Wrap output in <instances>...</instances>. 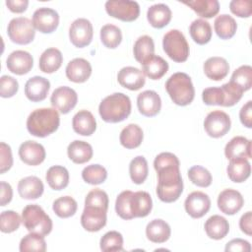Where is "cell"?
Segmentation results:
<instances>
[{"label": "cell", "mask_w": 252, "mask_h": 252, "mask_svg": "<svg viewBox=\"0 0 252 252\" xmlns=\"http://www.w3.org/2000/svg\"><path fill=\"white\" fill-rule=\"evenodd\" d=\"M179 166L178 158L168 152L160 153L154 160V167L158 173L157 195L164 203L175 202L183 192Z\"/></svg>", "instance_id": "6da1fadb"}, {"label": "cell", "mask_w": 252, "mask_h": 252, "mask_svg": "<svg viewBox=\"0 0 252 252\" xmlns=\"http://www.w3.org/2000/svg\"><path fill=\"white\" fill-rule=\"evenodd\" d=\"M60 124L59 113L55 108H37L27 119V129L31 135L44 138L55 132Z\"/></svg>", "instance_id": "7a4b0ae2"}, {"label": "cell", "mask_w": 252, "mask_h": 252, "mask_svg": "<svg viewBox=\"0 0 252 252\" xmlns=\"http://www.w3.org/2000/svg\"><path fill=\"white\" fill-rule=\"evenodd\" d=\"M101 119L108 123L125 120L131 113V100L122 93H114L104 97L98 106Z\"/></svg>", "instance_id": "3957f363"}, {"label": "cell", "mask_w": 252, "mask_h": 252, "mask_svg": "<svg viewBox=\"0 0 252 252\" xmlns=\"http://www.w3.org/2000/svg\"><path fill=\"white\" fill-rule=\"evenodd\" d=\"M165 90L171 100L180 106L190 104L195 96V89L191 78L183 72L172 74L165 83Z\"/></svg>", "instance_id": "277c9868"}, {"label": "cell", "mask_w": 252, "mask_h": 252, "mask_svg": "<svg viewBox=\"0 0 252 252\" xmlns=\"http://www.w3.org/2000/svg\"><path fill=\"white\" fill-rule=\"evenodd\" d=\"M243 91L231 82L223 84L221 87L206 88L202 92V99L207 105L233 106L242 97Z\"/></svg>", "instance_id": "5b68a950"}, {"label": "cell", "mask_w": 252, "mask_h": 252, "mask_svg": "<svg viewBox=\"0 0 252 252\" xmlns=\"http://www.w3.org/2000/svg\"><path fill=\"white\" fill-rule=\"evenodd\" d=\"M22 222L30 232L38 233L42 236L52 230V220L38 205H28L22 212Z\"/></svg>", "instance_id": "8992f818"}, {"label": "cell", "mask_w": 252, "mask_h": 252, "mask_svg": "<svg viewBox=\"0 0 252 252\" xmlns=\"http://www.w3.org/2000/svg\"><path fill=\"white\" fill-rule=\"evenodd\" d=\"M162 47L166 55L175 62H184L189 56V44L178 30H170L163 35Z\"/></svg>", "instance_id": "52a82bcc"}, {"label": "cell", "mask_w": 252, "mask_h": 252, "mask_svg": "<svg viewBox=\"0 0 252 252\" xmlns=\"http://www.w3.org/2000/svg\"><path fill=\"white\" fill-rule=\"evenodd\" d=\"M7 34L14 43L21 45L31 43L35 35L32 21L26 17L12 19L7 27Z\"/></svg>", "instance_id": "ba28073f"}, {"label": "cell", "mask_w": 252, "mask_h": 252, "mask_svg": "<svg viewBox=\"0 0 252 252\" xmlns=\"http://www.w3.org/2000/svg\"><path fill=\"white\" fill-rule=\"evenodd\" d=\"M106 13L123 22H133L140 15L138 2L131 0H108L105 3Z\"/></svg>", "instance_id": "9c48e42d"}, {"label": "cell", "mask_w": 252, "mask_h": 252, "mask_svg": "<svg viewBox=\"0 0 252 252\" xmlns=\"http://www.w3.org/2000/svg\"><path fill=\"white\" fill-rule=\"evenodd\" d=\"M231 121L227 113L221 110L211 111L204 120V129L210 137L220 138L230 129Z\"/></svg>", "instance_id": "30bf717a"}, {"label": "cell", "mask_w": 252, "mask_h": 252, "mask_svg": "<svg viewBox=\"0 0 252 252\" xmlns=\"http://www.w3.org/2000/svg\"><path fill=\"white\" fill-rule=\"evenodd\" d=\"M94 35L92 23L85 19H76L70 26L69 37L72 44L78 48L85 47L92 42Z\"/></svg>", "instance_id": "8fae6325"}, {"label": "cell", "mask_w": 252, "mask_h": 252, "mask_svg": "<svg viewBox=\"0 0 252 252\" xmlns=\"http://www.w3.org/2000/svg\"><path fill=\"white\" fill-rule=\"evenodd\" d=\"M78 94L70 87H59L51 94L50 102L53 108L59 110L62 114L69 113L77 104Z\"/></svg>", "instance_id": "7c38bea8"}, {"label": "cell", "mask_w": 252, "mask_h": 252, "mask_svg": "<svg viewBox=\"0 0 252 252\" xmlns=\"http://www.w3.org/2000/svg\"><path fill=\"white\" fill-rule=\"evenodd\" d=\"M32 24L34 29L40 32L51 33L59 25V15L51 8L41 7L33 12Z\"/></svg>", "instance_id": "4fadbf2b"}, {"label": "cell", "mask_w": 252, "mask_h": 252, "mask_svg": "<svg viewBox=\"0 0 252 252\" xmlns=\"http://www.w3.org/2000/svg\"><path fill=\"white\" fill-rule=\"evenodd\" d=\"M184 207L186 213L193 219H200L204 217L211 208V200L209 196L201 191H194L190 193L185 202Z\"/></svg>", "instance_id": "5bb4252c"}, {"label": "cell", "mask_w": 252, "mask_h": 252, "mask_svg": "<svg viewBox=\"0 0 252 252\" xmlns=\"http://www.w3.org/2000/svg\"><path fill=\"white\" fill-rule=\"evenodd\" d=\"M106 210L100 208L85 206L81 216L82 226L90 232L100 230L106 224Z\"/></svg>", "instance_id": "9a60e30c"}, {"label": "cell", "mask_w": 252, "mask_h": 252, "mask_svg": "<svg viewBox=\"0 0 252 252\" xmlns=\"http://www.w3.org/2000/svg\"><path fill=\"white\" fill-rule=\"evenodd\" d=\"M244 205L240 192L234 189H224L218 197V207L221 213L232 216L238 213Z\"/></svg>", "instance_id": "2e32d148"}, {"label": "cell", "mask_w": 252, "mask_h": 252, "mask_svg": "<svg viewBox=\"0 0 252 252\" xmlns=\"http://www.w3.org/2000/svg\"><path fill=\"white\" fill-rule=\"evenodd\" d=\"M44 147L34 141H26L19 148V157L28 165H38L45 159Z\"/></svg>", "instance_id": "e0dca14e"}, {"label": "cell", "mask_w": 252, "mask_h": 252, "mask_svg": "<svg viewBox=\"0 0 252 252\" xmlns=\"http://www.w3.org/2000/svg\"><path fill=\"white\" fill-rule=\"evenodd\" d=\"M6 65L8 70L13 74L25 75L32 70L33 59L28 51L15 50L8 55Z\"/></svg>", "instance_id": "ac0fdd59"}, {"label": "cell", "mask_w": 252, "mask_h": 252, "mask_svg": "<svg viewBox=\"0 0 252 252\" xmlns=\"http://www.w3.org/2000/svg\"><path fill=\"white\" fill-rule=\"evenodd\" d=\"M137 106L142 115L154 117L160 111V96L155 91H144L137 96Z\"/></svg>", "instance_id": "d6986e66"}, {"label": "cell", "mask_w": 252, "mask_h": 252, "mask_svg": "<svg viewBox=\"0 0 252 252\" xmlns=\"http://www.w3.org/2000/svg\"><path fill=\"white\" fill-rule=\"evenodd\" d=\"M50 83L47 79L40 76L30 78L25 85V94L31 101L37 102L44 100L48 94Z\"/></svg>", "instance_id": "ffe728a7"}, {"label": "cell", "mask_w": 252, "mask_h": 252, "mask_svg": "<svg viewBox=\"0 0 252 252\" xmlns=\"http://www.w3.org/2000/svg\"><path fill=\"white\" fill-rule=\"evenodd\" d=\"M118 83L130 91H138L144 87L146 83L143 71L136 67H123L117 75Z\"/></svg>", "instance_id": "44dd1931"}, {"label": "cell", "mask_w": 252, "mask_h": 252, "mask_svg": "<svg viewBox=\"0 0 252 252\" xmlns=\"http://www.w3.org/2000/svg\"><path fill=\"white\" fill-rule=\"evenodd\" d=\"M129 208L133 218L147 217L153 208L151 195L146 191L132 192L129 199Z\"/></svg>", "instance_id": "7402d4cb"}, {"label": "cell", "mask_w": 252, "mask_h": 252, "mask_svg": "<svg viewBox=\"0 0 252 252\" xmlns=\"http://www.w3.org/2000/svg\"><path fill=\"white\" fill-rule=\"evenodd\" d=\"M66 77L74 83H84L92 75L91 63L84 58H75L66 66Z\"/></svg>", "instance_id": "603a6c76"}, {"label": "cell", "mask_w": 252, "mask_h": 252, "mask_svg": "<svg viewBox=\"0 0 252 252\" xmlns=\"http://www.w3.org/2000/svg\"><path fill=\"white\" fill-rule=\"evenodd\" d=\"M224 155L227 159L251 158V141L243 136L233 137L225 145Z\"/></svg>", "instance_id": "cb8c5ba5"}, {"label": "cell", "mask_w": 252, "mask_h": 252, "mask_svg": "<svg viewBox=\"0 0 252 252\" xmlns=\"http://www.w3.org/2000/svg\"><path fill=\"white\" fill-rule=\"evenodd\" d=\"M44 186L36 176H27L18 183L19 195L26 200H35L43 194Z\"/></svg>", "instance_id": "d4e9b609"}, {"label": "cell", "mask_w": 252, "mask_h": 252, "mask_svg": "<svg viewBox=\"0 0 252 252\" xmlns=\"http://www.w3.org/2000/svg\"><path fill=\"white\" fill-rule=\"evenodd\" d=\"M72 127L79 135L91 136L96 129V121L92 112L82 109L74 115Z\"/></svg>", "instance_id": "484cf974"}, {"label": "cell", "mask_w": 252, "mask_h": 252, "mask_svg": "<svg viewBox=\"0 0 252 252\" xmlns=\"http://www.w3.org/2000/svg\"><path fill=\"white\" fill-rule=\"evenodd\" d=\"M205 75L213 81H220L224 79L229 71L228 62L219 56H213L208 58L204 63Z\"/></svg>", "instance_id": "4316f807"}, {"label": "cell", "mask_w": 252, "mask_h": 252, "mask_svg": "<svg viewBox=\"0 0 252 252\" xmlns=\"http://www.w3.org/2000/svg\"><path fill=\"white\" fill-rule=\"evenodd\" d=\"M143 73L152 80H159L168 71V63L158 55H152L141 63Z\"/></svg>", "instance_id": "83f0119b"}, {"label": "cell", "mask_w": 252, "mask_h": 252, "mask_svg": "<svg viewBox=\"0 0 252 252\" xmlns=\"http://www.w3.org/2000/svg\"><path fill=\"white\" fill-rule=\"evenodd\" d=\"M171 10L163 3L152 5L147 12V19L150 25L156 29L167 26L171 20Z\"/></svg>", "instance_id": "f1b7e54d"}, {"label": "cell", "mask_w": 252, "mask_h": 252, "mask_svg": "<svg viewBox=\"0 0 252 252\" xmlns=\"http://www.w3.org/2000/svg\"><path fill=\"white\" fill-rule=\"evenodd\" d=\"M171 229L169 224L160 219L151 220L146 227L147 238L154 243H163L170 237Z\"/></svg>", "instance_id": "f546056e"}, {"label": "cell", "mask_w": 252, "mask_h": 252, "mask_svg": "<svg viewBox=\"0 0 252 252\" xmlns=\"http://www.w3.org/2000/svg\"><path fill=\"white\" fill-rule=\"evenodd\" d=\"M228 178L235 183L244 182L251 173V165L247 158H233L229 159L226 167Z\"/></svg>", "instance_id": "4dcf8cb0"}, {"label": "cell", "mask_w": 252, "mask_h": 252, "mask_svg": "<svg viewBox=\"0 0 252 252\" xmlns=\"http://www.w3.org/2000/svg\"><path fill=\"white\" fill-rule=\"evenodd\" d=\"M63 56L59 49L55 47H50L45 49L40 57L38 62V67L40 71L51 74L56 72L62 65Z\"/></svg>", "instance_id": "1f68e13d"}, {"label": "cell", "mask_w": 252, "mask_h": 252, "mask_svg": "<svg viewBox=\"0 0 252 252\" xmlns=\"http://www.w3.org/2000/svg\"><path fill=\"white\" fill-rule=\"evenodd\" d=\"M204 227L207 235L215 240L222 239L229 231V223L227 220L219 215L210 217L206 220Z\"/></svg>", "instance_id": "d6a6232c"}, {"label": "cell", "mask_w": 252, "mask_h": 252, "mask_svg": "<svg viewBox=\"0 0 252 252\" xmlns=\"http://www.w3.org/2000/svg\"><path fill=\"white\" fill-rule=\"evenodd\" d=\"M67 154L73 162L82 164L92 158L94 152L93 147L89 143L81 140H75L69 144Z\"/></svg>", "instance_id": "836d02e7"}, {"label": "cell", "mask_w": 252, "mask_h": 252, "mask_svg": "<svg viewBox=\"0 0 252 252\" xmlns=\"http://www.w3.org/2000/svg\"><path fill=\"white\" fill-rule=\"evenodd\" d=\"M144 134L142 128L137 124H129L120 133V144L126 149L138 148L143 142Z\"/></svg>", "instance_id": "e575fe53"}, {"label": "cell", "mask_w": 252, "mask_h": 252, "mask_svg": "<svg viewBox=\"0 0 252 252\" xmlns=\"http://www.w3.org/2000/svg\"><path fill=\"white\" fill-rule=\"evenodd\" d=\"M182 3L189 6L202 18H213L220 11V3L218 0H189L182 1Z\"/></svg>", "instance_id": "d590c367"}, {"label": "cell", "mask_w": 252, "mask_h": 252, "mask_svg": "<svg viewBox=\"0 0 252 252\" xmlns=\"http://www.w3.org/2000/svg\"><path fill=\"white\" fill-rule=\"evenodd\" d=\"M45 179L53 190H62L69 184V172L62 165H53L48 168Z\"/></svg>", "instance_id": "8d00e7d4"}, {"label": "cell", "mask_w": 252, "mask_h": 252, "mask_svg": "<svg viewBox=\"0 0 252 252\" xmlns=\"http://www.w3.org/2000/svg\"><path fill=\"white\" fill-rule=\"evenodd\" d=\"M215 32L221 39L231 38L237 30V24L234 18L227 14H221L215 19Z\"/></svg>", "instance_id": "74e56055"}, {"label": "cell", "mask_w": 252, "mask_h": 252, "mask_svg": "<svg viewBox=\"0 0 252 252\" xmlns=\"http://www.w3.org/2000/svg\"><path fill=\"white\" fill-rule=\"evenodd\" d=\"M189 32L192 39L200 45L208 43L212 38V27L209 22L203 19L193 21L189 27Z\"/></svg>", "instance_id": "f35d334b"}, {"label": "cell", "mask_w": 252, "mask_h": 252, "mask_svg": "<svg viewBox=\"0 0 252 252\" xmlns=\"http://www.w3.org/2000/svg\"><path fill=\"white\" fill-rule=\"evenodd\" d=\"M155 52V43L151 36L142 35L134 43L133 53L135 59L140 62V64L146 60L148 57L154 55Z\"/></svg>", "instance_id": "ab89813d"}, {"label": "cell", "mask_w": 252, "mask_h": 252, "mask_svg": "<svg viewBox=\"0 0 252 252\" xmlns=\"http://www.w3.org/2000/svg\"><path fill=\"white\" fill-rule=\"evenodd\" d=\"M149 167L147 159L143 156L134 158L129 164V174L135 184H142L147 179Z\"/></svg>", "instance_id": "60d3db41"}, {"label": "cell", "mask_w": 252, "mask_h": 252, "mask_svg": "<svg viewBox=\"0 0 252 252\" xmlns=\"http://www.w3.org/2000/svg\"><path fill=\"white\" fill-rule=\"evenodd\" d=\"M19 249L21 252H44L46 250L44 236L30 232L21 239Z\"/></svg>", "instance_id": "b9f144b4"}, {"label": "cell", "mask_w": 252, "mask_h": 252, "mask_svg": "<svg viewBox=\"0 0 252 252\" xmlns=\"http://www.w3.org/2000/svg\"><path fill=\"white\" fill-rule=\"evenodd\" d=\"M100 40L105 47L116 48L122 41L121 30L112 24L104 25L100 29Z\"/></svg>", "instance_id": "7bdbcfd3"}, {"label": "cell", "mask_w": 252, "mask_h": 252, "mask_svg": "<svg viewBox=\"0 0 252 252\" xmlns=\"http://www.w3.org/2000/svg\"><path fill=\"white\" fill-rule=\"evenodd\" d=\"M53 212L62 219H67L75 215L78 204L71 196H62L53 202Z\"/></svg>", "instance_id": "ee69618b"}, {"label": "cell", "mask_w": 252, "mask_h": 252, "mask_svg": "<svg viewBox=\"0 0 252 252\" xmlns=\"http://www.w3.org/2000/svg\"><path fill=\"white\" fill-rule=\"evenodd\" d=\"M82 177L89 184L98 185L106 180L107 171L100 164H90L83 169Z\"/></svg>", "instance_id": "f6af8a7d"}, {"label": "cell", "mask_w": 252, "mask_h": 252, "mask_svg": "<svg viewBox=\"0 0 252 252\" xmlns=\"http://www.w3.org/2000/svg\"><path fill=\"white\" fill-rule=\"evenodd\" d=\"M243 92H246L251 89L252 86V67L249 65H242L231 75L230 81Z\"/></svg>", "instance_id": "bcb514c9"}, {"label": "cell", "mask_w": 252, "mask_h": 252, "mask_svg": "<svg viewBox=\"0 0 252 252\" xmlns=\"http://www.w3.org/2000/svg\"><path fill=\"white\" fill-rule=\"evenodd\" d=\"M99 246L104 252L123 251V236L116 230L108 231L100 238Z\"/></svg>", "instance_id": "7dc6e473"}, {"label": "cell", "mask_w": 252, "mask_h": 252, "mask_svg": "<svg viewBox=\"0 0 252 252\" xmlns=\"http://www.w3.org/2000/svg\"><path fill=\"white\" fill-rule=\"evenodd\" d=\"M188 177L193 184L199 187H209L213 180L211 172L201 165H193L190 167L188 170Z\"/></svg>", "instance_id": "c3c4849f"}, {"label": "cell", "mask_w": 252, "mask_h": 252, "mask_svg": "<svg viewBox=\"0 0 252 252\" xmlns=\"http://www.w3.org/2000/svg\"><path fill=\"white\" fill-rule=\"evenodd\" d=\"M22 218L18 213L8 210L1 213L0 216V229L4 233H11L16 231L21 224Z\"/></svg>", "instance_id": "681fc988"}, {"label": "cell", "mask_w": 252, "mask_h": 252, "mask_svg": "<svg viewBox=\"0 0 252 252\" xmlns=\"http://www.w3.org/2000/svg\"><path fill=\"white\" fill-rule=\"evenodd\" d=\"M108 196L105 191L95 188L91 190L86 199H85V206H92V207H96L100 208L103 210L108 209Z\"/></svg>", "instance_id": "f907efd6"}, {"label": "cell", "mask_w": 252, "mask_h": 252, "mask_svg": "<svg viewBox=\"0 0 252 252\" xmlns=\"http://www.w3.org/2000/svg\"><path fill=\"white\" fill-rule=\"evenodd\" d=\"M132 194V191L125 190L122 191L116 198L115 201V211L117 215L123 220H132L134 219L129 208V199Z\"/></svg>", "instance_id": "816d5d0a"}, {"label": "cell", "mask_w": 252, "mask_h": 252, "mask_svg": "<svg viewBox=\"0 0 252 252\" xmlns=\"http://www.w3.org/2000/svg\"><path fill=\"white\" fill-rule=\"evenodd\" d=\"M19 90L18 81L8 75H3L0 78V95L2 97H12Z\"/></svg>", "instance_id": "f5cc1de1"}, {"label": "cell", "mask_w": 252, "mask_h": 252, "mask_svg": "<svg viewBox=\"0 0 252 252\" xmlns=\"http://www.w3.org/2000/svg\"><path fill=\"white\" fill-rule=\"evenodd\" d=\"M229 9L232 14L239 18H249L252 14L251 2L249 0H232L229 3Z\"/></svg>", "instance_id": "db71d44e"}, {"label": "cell", "mask_w": 252, "mask_h": 252, "mask_svg": "<svg viewBox=\"0 0 252 252\" xmlns=\"http://www.w3.org/2000/svg\"><path fill=\"white\" fill-rule=\"evenodd\" d=\"M13 165L12 151L9 145L4 142L0 143V173L8 171Z\"/></svg>", "instance_id": "11a10c76"}, {"label": "cell", "mask_w": 252, "mask_h": 252, "mask_svg": "<svg viewBox=\"0 0 252 252\" xmlns=\"http://www.w3.org/2000/svg\"><path fill=\"white\" fill-rule=\"evenodd\" d=\"M224 250L228 251H241V252H250L251 245L247 240L241 238H235L226 243Z\"/></svg>", "instance_id": "9f6ffc18"}, {"label": "cell", "mask_w": 252, "mask_h": 252, "mask_svg": "<svg viewBox=\"0 0 252 252\" xmlns=\"http://www.w3.org/2000/svg\"><path fill=\"white\" fill-rule=\"evenodd\" d=\"M239 118L241 123L247 127H252V101L248 100L239 111Z\"/></svg>", "instance_id": "6f0895ef"}, {"label": "cell", "mask_w": 252, "mask_h": 252, "mask_svg": "<svg viewBox=\"0 0 252 252\" xmlns=\"http://www.w3.org/2000/svg\"><path fill=\"white\" fill-rule=\"evenodd\" d=\"M239 227L242 232L247 235L252 234V213L250 211L246 212L239 220Z\"/></svg>", "instance_id": "680465c9"}, {"label": "cell", "mask_w": 252, "mask_h": 252, "mask_svg": "<svg viewBox=\"0 0 252 252\" xmlns=\"http://www.w3.org/2000/svg\"><path fill=\"white\" fill-rule=\"evenodd\" d=\"M29 5L28 0H6V6L13 13H23Z\"/></svg>", "instance_id": "91938a15"}, {"label": "cell", "mask_w": 252, "mask_h": 252, "mask_svg": "<svg viewBox=\"0 0 252 252\" xmlns=\"http://www.w3.org/2000/svg\"><path fill=\"white\" fill-rule=\"evenodd\" d=\"M0 185H1V202H0V204L2 207H4L11 202L12 197H13V190H12L11 185L5 181H1Z\"/></svg>", "instance_id": "94428289"}]
</instances>
